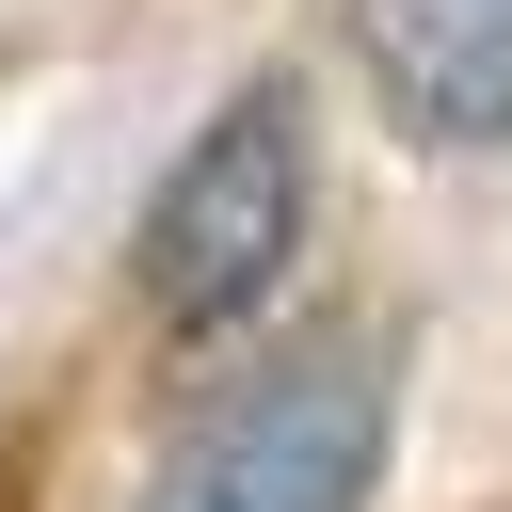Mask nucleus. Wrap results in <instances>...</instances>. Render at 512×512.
<instances>
[{"label": "nucleus", "instance_id": "nucleus-4", "mask_svg": "<svg viewBox=\"0 0 512 512\" xmlns=\"http://www.w3.org/2000/svg\"><path fill=\"white\" fill-rule=\"evenodd\" d=\"M32 480H48V448H32V432H0V512H32Z\"/></svg>", "mask_w": 512, "mask_h": 512}, {"label": "nucleus", "instance_id": "nucleus-2", "mask_svg": "<svg viewBox=\"0 0 512 512\" xmlns=\"http://www.w3.org/2000/svg\"><path fill=\"white\" fill-rule=\"evenodd\" d=\"M304 192H320L304 80H240V96H224V112L160 160V192H144V240H128L144 320H160L176 352L240 336V320L288 288V256H304Z\"/></svg>", "mask_w": 512, "mask_h": 512}, {"label": "nucleus", "instance_id": "nucleus-3", "mask_svg": "<svg viewBox=\"0 0 512 512\" xmlns=\"http://www.w3.org/2000/svg\"><path fill=\"white\" fill-rule=\"evenodd\" d=\"M352 64L400 144L432 160L512 144V0H352Z\"/></svg>", "mask_w": 512, "mask_h": 512}, {"label": "nucleus", "instance_id": "nucleus-1", "mask_svg": "<svg viewBox=\"0 0 512 512\" xmlns=\"http://www.w3.org/2000/svg\"><path fill=\"white\" fill-rule=\"evenodd\" d=\"M384 432H400V352L368 320H304L176 416L144 512H368Z\"/></svg>", "mask_w": 512, "mask_h": 512}]
</instances>
